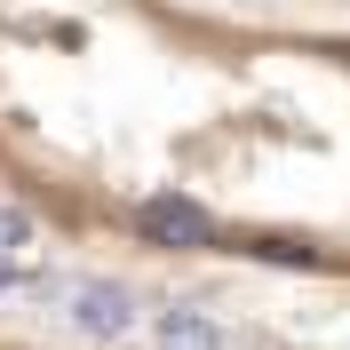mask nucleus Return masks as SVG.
Masks as SVG:
<instances>
[{
    "label": "nucleus",
    "mask_w": 350,
    "mask_h": 350,
    "mask_svg": "<svg viewBox=\"0 0 350 350\" xmlns=\"http://www.w3.org/2000/svg\"><path fill=\"white\" fill-rule=\"evenodd\" d=\"M72 319H80V334H128L135 327L120 286H72Z\"/></svg>",
    "instance_id": "nucleus-2"
},
{
    "label": "nucleus",
    "mask_w": 350,
    "mask_h": 350,
    "mask_svg": "<svg viewBox=\"0 0 350 350\" xmlns=\"http://www.w3.org/2000/svg\"><path fill=\"white\" fill-rule=\"evenodd\" d=\"M152 342L159 350H231V334L215 319H199V310H159L152 319Z\"/></svg>",
    "instance_id": "nucleus-3"
},
{
    "label": "nucleus",
    "mask_w": 350,
    "mask_h": 350,
    "mask_svg": "<svg viewBox=\"0 0 350 350\" xmlns=\"http://www.w3.org/2000/svg\"><path fill=\"white\" fill-rule=\"evenodd\" d=\"M24 239V215H16V207H0V247H16Z\"/></svg>",
    "instance_id": "nucleus-4"
},
{
    "label": "nucleus",
    "mask_w": 350,
    "mask_h": 350,
    "mask_svg": "<svg viewBox=\"0 0 350 350\" xmlns=\"http://www.w3.org/2000/svg\"><path fill=\"white\" fill-rule=\"evenodd\" d=\"M0 286H8V271H0Z\"/></svg>",
    "instance_id": "nucleus-5"
},
{
    "label": "nucleus",
    "mask_w": 350,
    "mask_h": 350,
    "mask_svg": "<svg viewBox=\"0 0 350 350\" xmlns=\"http://www.w3.org/2000/svg\"><path fill=\"white\" fill-rule=\"evenodd\" d=\"M135 231H144L152 247H207V239H215L207 207H191V199H175V191L144 199V207H135Z\"/></svg>",
    "instance_id": "nucleus-1"
}]
</instances>
